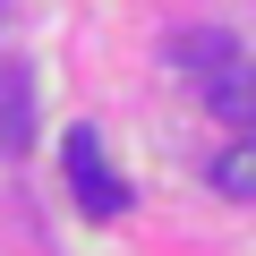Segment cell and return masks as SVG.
<instances>
[{"label": "cell", "instance_id": "obj_1", "mask_svg": "<svg viewBox=\"0 0 256 256\" xmlns=\"http://www.w3.org/2000/svg\"><path fill=\"white\" fill-rule=\"evenodd\" d=\"M60 162H68V188H77V205L94 214V222H111L128 196H120V180H111V162H102V137L94 128H68L60 137Z\"/></svg>", "mask_w": 256, "mask_h": 256}, {"label": "cell", "instance_id": "obj_2", "mask_svg": "<svg viewBox=\"0 0 256 256\" xmlns=\"http://www.w3.org/2000/svg\"><path fill=\"white\" fill-rule=\"evenodd\" d=\"M196 94H205V111L214 120H230V128H248V137H256V52H222L205 77H196Z\"/></svg>", "mask_w": 256, "mask_h": 256}, {"label": "cell", "instance_id": "obj_3", "mask_svg": "<svg viewBox=\"0 0 256 256\" xmlns=\"http://www.w3.org/2000/svg\"><path fill=\"white\" fill-rule=\"evenodd\" d=\"M26 137H34V102H26V86L9 68H0V154H18Z\"/></svg>", "mask_w": 256, "mask_h": 256}, {"label": "cell", "instance_id": "obj_4", "mask_svg": "<svg viewBox=\"0 0 256 256\" xmlns=\"http://www.w3.org/2000/svg\"><path fill=\"white\" fill-rule=\"evenodd\" d=\"M214 188H222V196H256V137H239V146L214 162Z\"/></svg>", "mask_w": 256, "mask_h": 256}]
</instances>
